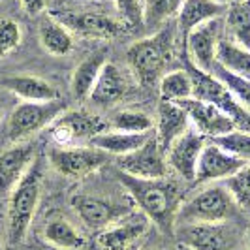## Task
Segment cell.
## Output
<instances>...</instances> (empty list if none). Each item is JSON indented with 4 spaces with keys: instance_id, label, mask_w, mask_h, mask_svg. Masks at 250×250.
<instances>
[{
    "instance_id": "obj_1",
    "label": "cell",
    "mask_w": 250,
    "mask_h": 250,
    "mask_svg": "<svg viewBox=\"0 0 250 250\" xmlns=\"http://www.w3.org/2000/svg\"><path fill=\"white\" fill-rule=\"evenodd\" d=\"M119 179L130 194V198L136 201L139 211L149 218L150 222L158 226L166 233L175 231L177 213L181 207V194L175 183L162 179H139L121 173Z\"/></svg>"
},
{
    "instance_id": "obj_2",
    "label": "cell",
    "mask_w": 250,
    "mask_h": 250,
    "mask_svg": "<svg viewBox=\"0 0 250 250\" xmlns=\"http://www.w3.org/2000/svg\"><path fill=\"white\" fill-rule=\"evenodd\" d=\"M42 181L43 169L38 160L32 162L25 177L8 196V241L17 247L26 237V231L36 214V207L42 198Z\"/></svg>"
},
{
    "instance_id": "obj_3",
    "label": "cell",
    "mask_w": 250,
    "mask_h": 250,
    "mask_svg": "<svg viewBox=\"0 0 250 250\" xmlns=\"http://www.w3.org/2000/svg\"><path fill=\"white\" fill-rule=\"evenodd\" d=\"M171 47H173V25L166 23L154 34L138 40L128 49V64L141 85L150 87L160 79L162 72L166 70V64L169 61Z\"/></svg>"
},
{
    "instance_id": "obj_4",
    "label": "cell",
    "mask_w": 250,
    "mask_h": 250,
    "mask_svg": "<svg viewBox=\"0 0 250 250\" xmlns=\"http://www.w3.org/2000/svg\"><path fill=\"white\" fill-rule=\"evenodd\" d=\"M239 211L237 201L224 185H211L179 207L177 224H222Z\"/></svg>"
},
{
    "instance_id": "obj_5",
    "label": "cell",
    "mask_w": 250,
    "mask_h": 250,
    "mask_svg": "<svg viewBox=\"0 0 250 250\" xmlns=\"http://www.w3.org/2000/svg\"><path fill=\"white\" fill-rule=\"evenodd\" d=\"M66 111L62 100L53 102H21L13 107L8 119V138L13 143H23L36 132L49 128L53 121Z\"/></svg>"
},
{
    "instance_id": "obj_6",
    "label": "cell",
    "mask_w": 250,
    "mask_h": 250,
    "mask_svg": "<svg viewBox=\"0 0 250 250\" xmlns=\"http://www.w3.org/2000/svg\"><path fill=\"white\" fill-rule=\"evenodd\" d=\"M47 130L59 147H70L79 141L90 143L92 138L107 132V123L98 115L74 109V111H64L62 115H59Z\"/></svg>"
},
{
    "instance_id": "obj_7",
    "label": "cell",
    "mask_w": 250,
    "mask_h": 250,
    "mask_svg": "<svg viewBox=\"0 0 250 250\" xmlns=\"http://www.w3.org/2000/svg\"><path fill=\"white\" fill-rule=\"evenodd\" d=\"M188 74L192 77V98H198L201 102L213 104L214 107L222 109L224 113H228L235 123H247L250 117V111L245 109L239 104L233 94L226 88V85L216 77L214 74L209 72H201L196 66L188 62Z\"/></svg>"
},
{
    "instance_id": "obj_8",
    "label": "cell",
    "mask_w": 250,
    "mask_h": 250,
    "mask_svg": "<svg viewBox=\"0 0 250 250\" xmlns=\"http://www.w3.org/2000/svg\"><path fill=\"white\" fill-rule=\"evenodd\" d=\"M49 164L64 177L70 179H81L85 175L94 173L107 162V154L100 149H94L90 145H70V147H59L51 149Z\"/></svg>"
},
{
    "instance_id": "obj_9",
    "label": "cell",
    "mask_w": 250,
    "mask_h": 250,
    "mask_svg": "<svg viewBox=\"0 0 250 250\" xmlns=\"http://www.w3.org/2000/svg\"><path fill=\"white\" fill-rule=\"evenodd\" d=\"M188 250H233L235 235L228 222L222 224H177L173 231Z\"/></svg>"
},
{
    "instance_id": "obj_10",
    "label": "cell",
    "mask_w": 250,
    "mask_h": 250,
    "mask_svg": "<svg viewBox=\"0 0 250 250\" xmlns=\"http://www.w3.org/2000/svg\"><path fill=\"white\" fill-rule=\"evenodd\" d=\"M177 104L187 111L194 130L200 132L205 139L220 138L228 132H233L237 126V123L228 113L214 107L213 104L201 102L198 98H188V100L177 102Z\"/></svg>"
},
{
    "instance_id": "obj_11",
    "label": "cell",
    "mask_w": 250,
    "mask_h": 250,
    "mask_svg": "<svg viewBox=\"0 0 250 250\" xmlns=\"http://www.w3.org/2000/svg\"><path fill=\"white\" fill-rule=\"evenodd\" d=\"M220 26L222 21L220 17L207 21L194 28L187 38H185V45L190 64L196 66L201 72H213L214 64H216V49H218V42H220Z\"/></svg>"
},
{
    "instance_id": "obj_12",
    "label": "cell",
    "mask_w": 250,
    "mask_h": 250,
    "mask_svg": "<svg viewBox=\"0 0 250 250\" xmlns=\"http://www.w3.org/2000/svg\"><path fill=\"white\" fill-rule=\"evenodd\" d=\"M119 171L139 179H162L167 173L166 154L160 149L156 138H152L141 145L134 152L119 158Z\"/></svg>"
},
{
    "instance_id": "obj_13",
    "label": "cell",
    "mask_w": 250,
    "mask_h": 250,
    "mask_svg": "<svg viewBox=\"0 0 250 250\" xmlns=\"http://www.w3.org/2000/svg\"><path fill=\"white\" fill-rule=\"evenodd\" d=\"M203 147H205V138L194 128H188L187 132L181 134L166 150L167 167H171L177 175L183 177L185 181H194Z\"/></svg>"
},
{
    "instance_id": "obj_14",
    "label": "cell",
    "mask_w": 250,
    "mask_h": 250,
    "mask_svg": "<svg viewBox=\"0 0 250 250\" xmlns=\"http://www.w3.org/2000/svg\"><path fill=\"white\" fill-rule=\"evenodd\" d=\"M70 32L90 40H111L125 32L123 25L104 13L94 12H74L62 13L57 17Z\"/></svg>"
},
{
    "instance_id": "obj_15",
    "label": "cell",
    "mask_w": 250,
    "mask_h": 250,
    "mask_svg": "<svg viewBox=\"0 0 250 250\" xmlns=\"http://www.w3.org/2000/svg\"><path fill=\"white\" fill-rule=\"evenodd\" d=\"M149 218L145 214H126L98 233V245L104 250H128L149 231Z\"/></svg>"
},
{
    "instance_id": "obj_16",
    "label": "cell",
    "mask_w": 250,
    "mask_h": 250,
    "mask_svg": "<svg viewBox=\"0 0 250 250\" xmlns=\"http://www.w3.org/2000/svg\"><path fill=\"white\" fill-rule=\"evenodd\" d=\"M247 162L239 160L235 156H231L229 152L222 150L214 143H205V147L201 150V156L198 160L196 167V177L194 181L205 185V183H214V181H222L237 173Z\"/></svg>"
},
{
    "instance_id": "obj_17",
    "label": "cell",
    "mask_w": 250,
    "mask_h": 250,
    "mask_svg": "<svg viewBox=\"0 0 250 250\" xmlns=\"http://www.w3.org/2000/svg\"><path fill=\"white\" fill-rule=\"evenodd\" d=\"M72 207L77 213V216L90 228V229H105L117 220H121L123 216L130 214V211L123 205H115L107 200L100 198H92L85 194H77L72 198Z\"/></svg>"
},
{
    "instance_id": "obj_18",
    "label": "cell",
    "mask_w": 250,
    "mask_h": 250,
    "mask_svg": "<svg viewBox=\"0 0 250 250\" xmlns=\"http://www.w3.org/2000/svg\"><path fill=\"white\" fill-rule=\"evenodd\" d=\"M34 162V149L28 143H17L0 152V198L10 196Z\"/></svg>"
},
{
    "instance_id": "obj_19",
    "label": "cell",
    "mask_w": 250,
    "mask_h": 250,
    "mask_svg": "<svg viewBox=\"0 0 250 250\" xmlns=\"http://www.w3.org/2000/svg\"><path fill=\"white\" fill-rule=\"evenodd\" d=\"M190 126L187 111L177 104V102L162 100L158 105V121L154 123V138L158 141L160 149L166 150L175 141L181 134H185Z\"/></svg>"
},
{
    "instance_id": "obj_20",
    "label": "cell",
    "mask_w": 250,
    "mask_h": 250,
    "mask_svg": "<svg viewBox=\"0 0 250 250\" xmlns=\"http://www.w3.org/2000/svg\"><path fill=\"white\" fill-rule=\"evenodd\" d=\"M228 10L226 4L214 0H185L181 10L177 13V30L181 32L183 40L200 25L222 17Z\"/></svg>"
},
{
    "instance_id": "obj_21",
    "label": "cell",
    "mask_w": 250,
    "mask_h": 250,
    "mask_svg": "<svg viewBox=\"0 0 250 250\" xmlns=\"http://www.w3.org/2000/svg\"><path fill=\"white\" fill-rule=\"evenodd\" d=\"M2 87L19 96L23 102L61 100V92L57 90V87L36 75H13L2 81Z\"/></svg>"
},
{
    "instance_id": "obj_22",
    "label": "cell",
    "mask_w": 250,
    "mask_h": 250,
    "mask_svg": "<svg viewBox=\"0 0 250 250\" xmlns=\"http://www.w3.org/2000/svg\"><path fill=\"white\" fill-rule=\"evenodd\" d=\"M126 94V81L125 75L113 62L104 64L100 75L94 83V87L88 94V100L98 105H111L117 104Z\"/></svg>"
},
{
    "instance_id": "obj_23",
    "label": "cell",
    "mask_w": 250,
    "mask_h": 250,
    "mask_svg": "<svg viewBox=\"0 0 250 250\" xmlns=\"http://www.w3.org/2000/svg\"><path fill=\"white\" fill-rule=\"evenodd\" d=\"M154 136V132H145V134H128V132H104L100 136L90 139V147L100 149L105 154H115V156H126L130 152L139 149L141 145H145L150 138Z\"/></svg>"
},
{
    "instance_id": "obj_24",
    "label": "cell",
    "mask_w": 250,
    "mask_h": 250,
    "mask_svg": "<svg viewBox=\"0 0 250 250\" xmlns=\"http://www.w3.org/2000/svg\"><path fill=\"white\" fill-rule=\"evenodd\" d=\"M105 62H107V51L105 49L94 51L83 62H79V66L72 74V85H70L75 100L88 98V94H90V90L94 87V83H96V79H98Z\"/></svg>"
},
{
    "instance_id": "obj_25",
    "label": "cell",
    "mask_w": 250,
    "mask_h": 250,
    "mask_svg": "<svg viewBox=\"0 0 250 250\" xmlns=\"http://www.w3.org/2000/svg\"><path fill=\"white\" fill-rule=\"evenodd\" d=\"M40 43L49 55L66 57L74 51V36L57 17H43L40 23Z\"/></svg>"
},
{
    "instance_id": "obj_26",
    "label": "cell",
    "mask_w": 250,
    "mask_h": 250,
    "mask_svg": "<svg viewBox=\"0 0 250 250\" xmlns=\"http://www.w3.org/2000/svg\"><path fill=\"white\" fill-rule=\"evenodd\" d=\"M226 28L229 42L250 51V0H235L226 10Z\"/></svg>"
},
{
    "instance_id": "obj_27",
    "label": "cell",
    "mask_w": 250,
    "mask_h": 250,
    "mask_svg": "<svg viewBox=\"0 0 250 250\" xmlns=\"http://www.w3.org/2000/svg\"><path fill=\"white\" fill-rule=\"evenodd\" d=\"M43 241L59 250H79L85 247V237L66 218H53L43 226Z\"/></svg>"
},
{
    "instance_id": "obj_28",
    "label": "cell",
    "mask_w": 250,
    "mask_h": 250,
    "mask_svg": "<svg viewBox=\"0 0 250 250\" xmlns=\"http://www.w3.org/2000/svg\"><path fill=\"white\" fill-rule=\"evenodd\" d=\"M216 64L235 75L250 81V51L231 43L229 40H220L216 49Z\"/></svg>"
},
{
    "instance_id": "obj_29",
    "label": "cell",
    "mask_w": 250,
    "mask_h": 250,
    "mask_svg": "<svg viewBox=\"0 0 250 250\" xmlns=\"http://www.w3.org/2000/svg\"><path fill=\"white\" fill-rule=\"evenodd\" d=\"M185 0H143V25L162 28L171 17H177Z\"/></svg>"
},
{
    "instance_id": "obj_30",
    "label": "cell",
    "mask_w": 250,
    "mask_h": 250,
    "mask_svg": "<svg viewBox=\"0 0 250 250\" xmlns=\"http://www.w3.org/2000/svg\"><path fill=\"white\" fill-rule=\"evenodd\" d=\"M192 77L188 70H175L162 75L160 79V96L166 102H183L192 98Z\"/></svg>"
},
{
    "instance_id": "obj_31",
    "label": "cell",
    "mask_w": 250,
    "mask_h": 250,
    "mask_svg": "<svg viewBox=\"0 0 250 250\" xmlns=\"http://www.w3.org/2000/svg\"><path fill=\"white\" fill-rule=\"evenodd\" d=\"M115 130L128 132V134H145V132H154V121L147 113L126 109L115 115Z\"/></svg>"
},
{
    "instance_id": "obj_32",
    "label": "cell",
    "mask_w": 250,
    "mask_h": 250,
    "mask_svg": "<svg viewBox=\"0 0 250 250\" xmlns=\"http://www.w3.org/2000/svg\"><path fill=\"white\" fill-rule=\"evenodd\" d=\"M222 83L226 85V88L233 94V98L245 107V109H249L250 111V81L249 79H245V77H241V75H235L231 74V72H228L224 70L220 64H214L213 72Z\"/></svg>"
},
{
    "instance_id": "obj_33",
    "label": "cell",
    "mask_w": 250,
    "mask_h": 250,
    "mask_svg": "<svg viewBox=\"0 0 250 250\" xmlns=\"http://www.w3.org/2000/svg\"><path fill=\"white\" fill-rule=\"evenodd\" d=\"M214 145H218L222 150L229 152L231 156H235L243 162H250V134L249 132H241V130H233L228 132L220 138L213 139Z\"/></svg>"
},
{
    "instance_id": "obj_34",
    "label": "cell",
    "mask_w": 250,
    "mask_h": 250,
    "mask_svg": "<svg viewBox=\"0 0 250 250\" xmlns=\"http://www.w3.org/2000/svg\"><path fill=\"white\" fill-rule=\"evenodd\" d=\"M222 185L229 190V194L237 201L239 207L250 209V162L245 164L237 173H233L229 179H226Z\"/></svg>"
},
{
    "instance_id": "obj_35",
    "label": "cell",
    "mask_w": 250,
    "mask_h": 250,
    "mask_svg": "<svg viewBox=\"0 0 250 250\" xmlns=\"http://www.w3.org/2000/svg\"><path fill=\"white\" fill-rule=\"evenodd\" d=\"M23 30L13 19H0V57H6L21 45Z\"/></svg>"
},
{
    "instance_id": "obj_36",
    "label": "cell",
    "mask_w": 250,
    "mask_h": 250,
    "mask_svg": "<svg viewBox=\"0 0 250 250\" xmlns=\"http://www.w3.org/2000/svg\"><path fill=\"white\" fill-rule=\"evenodd\" d=\"M128 25L143 23V0H113Z\"/></svg>"
},
{
    "instance_id": "obj_37",
    "label": "cell",
    "mask_w": 250,
    "mask_h": 250,
    "mask_svg": "<svg viewBox=\"0 0 250 250\" xmlns=\"http://www.w3.org/2000/svg\"><path fill=\"white\" fill-rule=\"evenodd\" d=\"M49 0H21V6L28 15H40L47 8Z\"/></svg>"
},
{
    "instance_id": "obj_38",
    "label": "cell",
    "mask_w": 250,
    "mask_h": 250,
    "mask_svg": "<svg viewBox=\"0 0 250 250\" xmlns=\"http://www.w3.org/2000/svg\"><path fill=\"white\" fill-rule=\"evenodd\" d=\"M214 2H220V4H226V6H229L231 2H235V0H214Z\"/></svg>"
},
{
    "instance_id": "obj_39",
    "label": "cell",
    "mask_w": 250,
    "mask_h": 250,
    "mask_svg": "<svg viewBox=\"0 0 250 250\" xmlns=\"http://www.w3.org/2000/svg\"><path fill=\"white\" fill-rule=\"evenodd\" d=\"M247 250H250V239H249V245H247Z\"/></svg>"
},
{
    "instance_id": "obj_40",
    "label": "cell",
    "mask_w": 250,
    "mask_h": 250,
    "mask_svg": "<svg viewBox=\"0 0 250 250\" xmlns=\"http://www.w3.org/2000/svg\"><path fill=\"white\" fill-rule=\"evenodd\" d=\"M181 250H188V249H187V247H181Z\"/></svg>"
},
{
    "instance_id": "obj_41",
    "label": "cell",
    "mask_w": 250,
    "mask_h": 250,
    "mask_svg": "<svg viewBox=\"0 0 250 250\" xmlns=\"http://www.w3.org/2000/svg\"><path fill=\"white\" fill-rule=\"evenodd\" d=\"M0 117H2V107H0Z\"/></svg>"
},
{
    "instance_id": "obj_42",
    "label": "cell",
    "mask_w": 250,
    "mask_h": 250,
    "mask_svg": "<svg viewBox=\"0 0 250 250\" xmlns=\"http://www.w3.org/2000/svg\"><path fill=\"white\" fill-rule=\"evenodd\" d=\"M0 250H2V243H0Z\"/></svg>"
}]
</instances>
